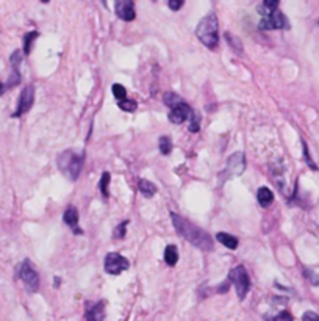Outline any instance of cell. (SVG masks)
Here are the masks:
<instances>
[{"label":"cell","instance_id":"28","mask_svg":"<svg viewBox=\"0 0 319 321\" xmlns=\"http://www.w3.org/2000/svg\"><path fill=\"white\" fill-rule=\"evenodd\" d=\"M127 224H129V221H124V222H120V224L118 226V229L115 230V237L118 240H120V238H124L125 237V230H127Z\"/></svg>","mask_w":319,"mask_h":321},{"label":"cell","instance_id":"14","mask_svg":"<svg viewBox=\"0 0 319 321\" xmlns=\"http://www.w3.org/2000/svg\"><path fill=\"white\" fill-rule=\"evenodd\" d=\"M257 198H258V202L261 207H269L274 201V193L269 190L268 186H261L257 193Z\"/></svg>","mask_w":319,"mask_h":321},{"label":"cell","instance_id":"12","mask_svg":"<svg viewBox=\"0 0 319 321\" xmlns=\"http://www.w3.org/2000/svg\"><path fill=\"white\" fill-rule=\"evenodd\" d=\"M84 318H86V321H103L105 320V301L89 304L86 307Z\"/></svg>","mask_w":319,"mask_h":321},{"label":"cell","instance_id":"32","mask_svg":"<svg viewBox=\"0 0 319 321\" xmlns=\"http://www.w3.org/2000/svg\"><path fill=\"white\" fill-rule=\"evenodd\" d=\"M182 6H183V0H171V2H169V8L174 11L180 10Z\"/></svg>","mask_w":319,"mask_h":321},{"label":"cell","instance_id":"1","mask_svg":"<svg viewBox=\"0 0 319 321\" xmlns=\"http://www.w3.org/2000/svg\"><path fill=\"white\" fill-rule=\"evenodd\" d=\"M171 220H172V224L177 230V234H179L182 238H185L193 246L205 251V253H210V251L213 249V238L205 232V230L199 229L191 221L182 218L179 213L172 212Z\"/></svg>","mask_w":319,"mask_h":321},{"label":"cell","instance_id":"20","mask_svg":"<svg viewBox=\"0 0 319 321\" xmlns=\"http://www.w3.org/2000/svg\"><path fill=\"white\" fill-rule=\"evenodd\" d=\"M165 103H166L168 107L175 108V107L182 105L183 101L180 99V96H177V94H174V93H166V94H165Z\"/></svg>","mask_w":319,"mask_h":321},{"label":"cell","instance_id":"34","mask_svg":"<svg viewBox=\"0 0 319 321\" xmlns=\"http://www.w3.org/2000/svg\"><path fill=\"white\" fill-rule=\"evenodd\" d=\"M5 89H6V86L3 85V83H2V82H0V96H2V94L5 93Z\"/></svg>","mask_w":319,"mask_h":321},{"label":"cell","instance_id":"13","mask_svg":"<svg viewBox=\"0 0 319 321\" xmlns=\"http://www.w3.org/2000/svg\"><path fill=\"white\" fill-rule=\"evenodd\" d=\"M63 221H65L75 234H79V235L83 234V230L79 229V210H77L75 207H67L66 208L65 215H63Z\"/></svg>","mask_w":319,"mask_h":321},{"label":"cell","instance_id":"15","mask_svg":"<svg viewBox=\"0 0 319 321\" xmlns=\"http://www.w3.org/2000/svg\"><path fill=\"white\" fill-rule=\"evenodd\" d=\"M216 238H218L219 243H221V245H224L225 248H229V249H236L238 248V238H236V237L230 235V234L219 232L216 235Z\"/></svg>","mask_w":319,"mask_h":321},{"label":"cell","instance_id":"33","mask_svg":"<svg viewBox=\"0 0 319 321\" xmlns=\"http://www.w3.org/2000/svg\"><path fill=\"white\" fill-rule=\"evenodd\" d=\"M305 274H307L305 277L308 279V281H311V282H313V285H318V284H319V279H318V277H315V276H316L315 273H311V271L305 270Z\"/></svg>","mask_w":319,"mask_h":321},{"label":"cell","instance_id":"21","mask_svg":"<svg viewBox=\"0 0 319 321\" xmlns=\"http://www.w3.org/2000/svg\"><path fill=\"white\" fill-rule=\"evenodd\" d=\"M224 36H225V41H227V43L230 44V47L233 49V51H235V52H238V53H243V44H241V41H239L238 38L232 36L230 33H225Z\"/></svg>","mask_w":319,"mask_h":321},{"label":"cell","instance_id":"6","mask_svg":"<svg viewBox=\"0 0 319 321\" xmlns=\"http://www.w3.org/2000/svg\"><path fill=\"white\" fill-rule=\"evenodd\" d=\"M246 171V158L243 152H236L233 155L229 157L225 165V169L221 172V177L224 180L232 179V177H238Z\"/></svg>","mask_w":319,"mask_h":321},{"label":"cell","instance_id":"25","mask_svg":"<svg viewBox=\"0 0 319 321\" xmlns=\"http://www.w3.org/2000/svg\"><path fill=\"white\" fill-rule=\"evenodd\" d=\"M113 94H115V97L116 99L120 102V101H125V96H127V89L122 86V85H119V83H115L113 85Z\"/></svg>","mask_w":319,"mask_h":321},{"label":"cell","instance_id":"19","mask_svg":"<svg viewBox=\"0 0 319 321\" xmlns=\"http://www.w3.org/2000/svg\"><path fill=\"white\" fill-rule=\"evenodd\" d=\"M39 36V33L38 32H30V33H27L25 36H24V53L25 55H28L30 53V51H32V44L36 41V38Z\"/></svg>","mask_w":319,"mask_h":321},{"label":"cell","instance_id":"29","mask_svg":"<svg viewBox=\"0 0 319 321\" xmlns=\"http://www.w3.org/2000/svg\"><path fill=\"white\" fill-rule=\"evenodd\" d=\"M272 321H293V315L288 310H283V312L277 313V315L272 318Z\"/></svg>","mask_w":319,"mask_h":321},{"label":"cell","instance_id":"7","mask_svg":"<svg viewBox=\"0 0 319 321\" xmlns=\"http://www.w3.org/2000/svg\"><path fill=\"white\" fill-rule=\"evenodd\" d=\"M260 29L261 30H288L289 29V20L282 11H275L271 16L261 17L260 20Z\"/></svg>","mask_w":319,"mask_h":321},{"label":"cell","instance_id":"27","mask_svg":"<svg viewBox=\"0 0 319 321\" xmlns=\"http://www.w3.org/2000/svg\"><path fill=\"white\" fill-rule=\"evenodd\" d=\"M20 61H22V52H20V51H16V52H14V53L11 55V58H10V63H11L13 71H19Z\"/></svg>","mask_w":319,"mask_h":321},{"label":"cell","instance_id":"31","mask_svg":"<svg viewBox=\"0 0 319 321\" xmlns=\"http://www.w3.org/2000/svg\"><path fill=\"white\" fill-rule=\"evenodd\" d=\"M302 321H319V315L315 312H305L302 317Z\"/></svg>","mask_w":319,"mask_h":321},{"label":"cell","instance_id":"26","mask_svg":"<svg viewBox=\"0 0 319 321\" xmlns=\"http://www.w3.org/2000/svg\"><path fill=\"white\" fill-rule=\"evenodd\" d=\"M119 108H122L124 111H129V113H133L134 110H136V107H138V103H136V101H120L119 103Z\"/></svg>","mask_w":319,"mask_h":321},{"label":"cell","instance_id":"2","mask_svg":"<svg viewBox=\"0 0 319 321\" xmlns=\"http://www.w3.org/2000/svg\"><path fill=\"white\" fill-rule=\"evenodd\" d=\"M196 34L205 47L215 51L219 44V24L215 13H210L201 20L196 29Z\"/></svg>","mask_w":319,"mask_h":321},{"label":"cell","instance_id":"11","mask_svg":"<svg viewBox=\"0 0 319 321\" xmlns=\"http://www.w3.org/2000/svg\"><path fill=\"white\" fill-rule=\"evenodd\" d=\"M193 115V110H191L185 102L182 103V105L172 108V111L169 113V121L174 122V124H183L188 118H191Z\"/></svg>","mask_w":319,"mask_h":321},{"label":"cell","instance_id":"10","mask_svg":"<svg viewBox=\"0 0 319 321\" xmlns=\"http://www.w3.org/2000/svg\"><path fill=\"white\" fill-rule=\"evenodd\" d=\"M115 11L119 19L122 20H127V22H130V20L134 19L136 16V13H134V3L132 0H122V2H116L115 5Z\"/></svg>","mask_w":319,"mask_h":321},{"label":"cell","instance_id":"24","mask_svg":"<svg viewBox=\"0 0 319 321\" xmlns=\"http://www.w3.org/2000/svg\"><path fill=\"white\" fill-rule=\"evenodd\" d=\"M108 184H110V174H108V172H103L101 182H99V188H101L103 198H108Z\"/></svg>","mask_w":319,"mask_h":321},{"label":"cell","instance_id":"3","mask_svg":"<svg viewBox=\"0 0 319 321\" xmlns=\"http://www.w3.org/2000/svg\"><path fill=\"white\" fill-rule=\"evenodd\" d=\"M83 166V155H79L74 151H65L58 155V168L69 180H77Z\"/></svg>","mask_w":319,"mask_h":321},{"label":"cell","instance_id":"23","mask_svg":"<svg viewBox=\"0 0 319 321\" xmlns=\"http://www.w3.org/2000/svg\"><path fill=\"white\" fill-rule=\"evenodd\" d=\"M201 129V115L197 113V111H193V115H191V122H189V132H199Z\"/></svg>","mask_w":319,"mask_h":321},{"label":"cell","instance_id":"9","mask_svg":"<svg viewBox=\"0 0 319 321\" xmlns=\"http://www.w3.org/2000/svg\"><path fill=\"white\" fill-rule=\"evenodd\" d=\"M33 102H34V86L27 85L19 96L17 107H16V111L13 113V116L19 118V116L25 115L27 111H30V108L33 107Z\"/></svg>","mask_w":319,"mask_h":321},{"label":"cell","instance_id":"18","mask_svg":"<svg viewBox=\"0 0 319 321\" xmlns=\"http://www.w3.org/2000/svg\"><path fill=\"white\" fill-rule=\"evenodd\" d=\"M165 262L169 265V267H174V265L179 262V251H177L175 246L169 245L165 251Z\"/></svg>","mask_w":319,"mask_h":321},{"label":"cell","instance_id":"5","mask_svg":"<svg viewBox=\"0 0 319 321\" xmlns=\"http://www.w3.org/2000/svg\"><path fill=\"white\" fill-rule=\"evenodd\" d=\"M17 277L24 282L28 291H38L39 288V274L36 273V270L33 268V265L30 260H24L20 263V267L17 270Z\"/></svg>","mask_w":319,"mask_h":321},{"label":"cell","instance_id":"17","mask_svg":"<svg viewBox=\"0 0 319 321\" xmlns=\"http://www.w3.org/2000/svg\"><path fill=\"white\" fill-rule=\"evenodd\" d=\"M138 188H139V191L144 198H152L153 194L157 193V186H155L152 182H149V180H146V179L139 180Z\"/></svg>","mask_w":319,"mask_h":321},{"label":"cell","instance_id":"16","mask_svg":"<svg viewBox=\"0 0 319 321\" xmlns=\"http://www.w3.org/2000/svg\"><path fill=\"white\" fill-rule=\"evenodd\" d=\"M277 6H279V2L277 0H266V2H263L261 5H258V13L263 17H266V16H271L272 13H275L277 11Z\"/></svg>","mask_w":319,"mask_h":321},{"label":"cell","instance_id":"22","mask_svg":"<svg viewBox=\"0 0 319 321\" xmlns=\"http://www.w3.org/2000/svg\"><path fill=\"white\" fill-rule=\"evenodd\" d=\"M172 151V141L169 136H161L160 138V152L163 155H168L169 152Z\"/></svg>","mask_w":319,"mask_h":321},{"label":"cell","instance_id":"8","mask_svg":"<svg viewBox=\"0 0 319 321\" xmlns=\"http://www.w3.org/2000/svg\"><path fill=\"white\" fill-rule=\"evenodd\" d=\"M129 260L125 259L124 255H120L118 253H110L105 257V271L111 276H118L122 271L129 268Z\"/></svg>","mask_w":319,"mask_h":321},{"label":"cell","instance_id":"4","mask_svg":"<svg viewBox=\"0 0 319 321\" xmlns=\"http://www.w3.org/2000/svg\"><path fill=\"white\" fill-rule=\"evenodd\" d=\"M229 281L233 284V287L236 290V295L241 301H244V298L247 296V293L251 290V279L247 270L243 265H238L236 268H233L229 274Z\"/></svg>","mask_w":319,"mask_h":321},{"label":"cell","instance_id":"30","mask_svg":"<svg viewBox=\"0 0 319 321\" xmlns=\"http://www.w3.org/2000/svg\"><path fill=\"white\" fill-rule=\"evenodd\" d=\"M303 144V155H305V160H307V165L310 166V168H313V169H316V165L313 163V160L310 158V153H308V148H307V144L305 143H302Z\"/></svg>","mask_w":319,"mask_h":321}]
</instances>
